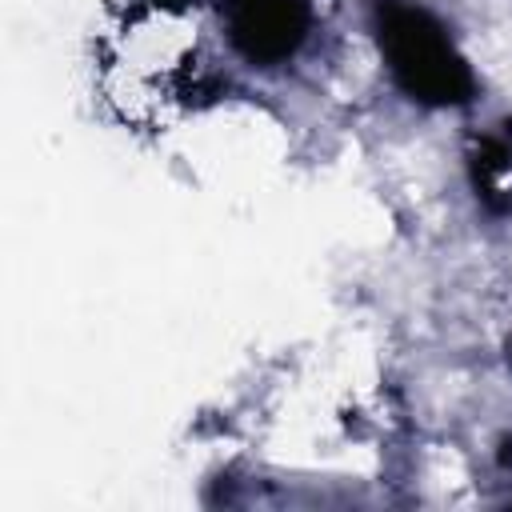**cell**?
<instances>
[{
    "instance_id": "obj_1",
    "label": "cell",
    "mask_w": 512,
    "mask_h": 512,
    "mask_svg": "<svg viewBox=\"0 0 512 512\" xmlns=\"http://www.w3.org/2000/svg\"><path fill=\"white\" fill-rule=\"evenodd\" d=\"M100 96L132 128H168L196 108L208 52L184 0H140L116 16L100 44Z\"/></svg>"
},
{
    "instance_id": "obj_2",
    "label": "cell",
    "mask_w": 512,
    "mask_h": 512,
    "mask_svg": "<svg viewBox=\"0 0 512 512\" xmlns=\"http://www.w3.org/2000/svg\"><path fill=\"white\" fill-rule=\"evenodd\" d=\"M312 24V0H232V40L252 60H284Z\"/></svg>"
}]
</instances>
